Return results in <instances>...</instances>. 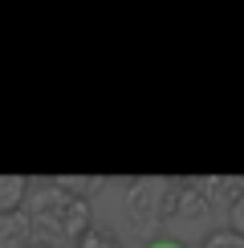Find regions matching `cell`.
<instances>
[{"label": "cell", "mask_w": 244, "mask_h": 248, "mask_svg": "<svg viewBox=\"0 0 244 248\" xmlns=\"http://www.w3.org/2000/svg\"><path fill=\"white\" fill-rule=\"evenodd\" d=\"M29 220H33V236L53 248H74L77 236L94 224L86 200L69 195L57 179H29Z\"/></svg>", "instance_id": "obj_1"}, {"label": "cell", "mask_w": 244, "mask_h": 248, "mask_svg": "<svg viewBox=\"0 0 244 248\" xmlns=\"http://www.w3.org/2000/svg\"><path fill=\"white\" fill-rule=\"evenodd\" d=\"M163 183L167 179H155V175L126 183V220L135 224V232L151 236V240L163 228Z\"/></svg>", "instance_id": "obj_2"}, {"label": "cell", "mask_w": 244, "mask_h": 248, "mask_svg": "<svg viewBox=\"0 0 244 248\" xmlns=\"http://www.w3.org/2000/svg\"><path fill=\"white\" fill-rule=\"evenodd\" d=\"M199 183V191L208 195V203L212 208H232V203L244 195V179H236V175H208V179H196Z\"/></svg>", "instance_id": "obj_3"}, {"label": "cell", "mask_w": 244, "mask_h": 248, "mask_svg": "<svg viewBox=\"0 0 244 248\" xmlns=\"http://www.w3.org/2000/svg\"><path fill=\"white\" fill-rule=\"evenodd\" d=\"M37 236H33V220H29V212H8L0 216V248H29Z\"/></svg>", "instance_id": "obj_4"}, {"label": "cell", "mask_w": 244, "mask_h": 248, "mask_svg": "<svg viewBox=\"0 0 244 248\" xmlns=\"http://www.w3.org/2000/svg\"><path fill=\"white\" fill-rule=\"evenodd\" d=\"M208 212H212V203H208V195L199 191V183H196V179H183V183H179L175 220H208Z\"/></svg>", "instance_id": "obj_5"}, {"label": "cell", "mask_w": 244, "mask_h": 248, "mask_svg": "<svg viewBox=\"0 0 244 248\" xmlns=\"http://www.w3.org/2000/svg\"><path fill=\"white\" fill-rule=\"evenodd\" d=\"M29 200V175L16 171H0V216L20 212V203Z\"/></svg>", "instance_id": "obj_6"}, {"label": "cell", "mask_w": 244, "mask_h": 248, "mask_svg": "<svg viewBox=\"0 0 244 248\" xmlns=\"http://www.w3.org/2000/svg\"><path fill=\"white\" fill-rule=\"evenodd\" d=\"M74 248H126V244L118 240V232L110 228V224H90V228L77 236Z\"/></svg>", "instance_id": "obj_7"}, {"label": "cell", "mask_w": 244, "mask_h": 248, "mask_svg": "<svg viewBox=\"0 0 244 248\" xmlns=\"http://www.w3.org/2000/svg\"><path fill=\"white\" fill-rule=\"evenodd\" d=\"M57 183H61L69 195L86 200V203H90V195H94V191L106 187V179H102V175H57Z\"/></svg>", "instance_id": "obj_8"}, {"label": "cell", "mask_w": 244, "mask_h": 248, "mask_svg": "<svg viewBox=\"0 0 244 248\" xmlns=\"http://www.w3.org/2000/svg\"><path fill=\"white\" fill-rule=\"evenodd\" d=\"M199 248H244V236L228 232V228H216V232L203 236V244H199Z\"/></svg>", "instance_id": "obj_9"}, {"label": "cell", "mask_w": 244, "mask_h": 248, "mask_svg": "<svg viewBox=\"0 0 244 248\" xmlns=\"http://www.w3.org/2000/svg\"><path fill=\"white\" fill-rule=\"evenodd\" d=\"M228 232H236V236H244V195L236 203L228 208Z\"/></svg>", "instance_id": "obj_10"}, {"label": "cell", "mask_w": 244, "mask_h": 248, "mask_svg": "<svg viewBox=\"0 0 244 248\" xmlns=\"http://www.w3.org/2000/svg\"><path fill=\"white\" fill-rule=\"evenodd\" d=\"M147 248H187L183 240H171V236H155V240H147Z\"/></svg>", "instance_id": "obj_11"}, {"label": "cell", "mask_w": 244, "mask_h": 248, "mask_svg": "<svg viewBox=\"0 0 244 248\" xmlns=\"http://www.w3.org/2000/svg\"><path fill=\"white\" fill-rule=\"evenodd\" d=\"M29 248H53V244H45V240H33V244H29Z\"/></svg>", "instance_id": "obj_12"}]
</instances>
